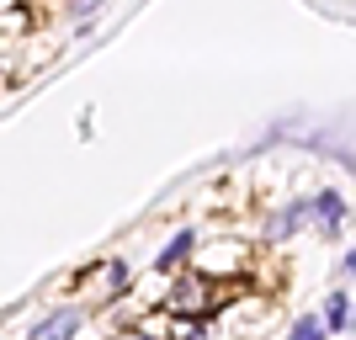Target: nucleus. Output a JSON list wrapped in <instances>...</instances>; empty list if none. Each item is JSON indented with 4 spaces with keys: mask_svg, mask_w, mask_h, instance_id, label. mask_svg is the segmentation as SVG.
<instances>
[{
    "mask_svg": "<svg viewBox=\"0 0 356 340\" xmlns=\"http://www.w3.org/2000/svg\"><path fill=\"white\" fill-rule=\"evenodd\" d=\"M74 330H80V309H59V314H48L43 325L32 330V340H70Z\"/></svg>",
    "mask_w": 356,
    "mask_h": 340,
    "instance_id": "f257e3e1",
    "label": "nucleus"
},
{
    "mask_svg": "<svg viewBox=\"0 0 356 340\" xmlns=\"http://www.w3.org/2000/svg\"><path fill=\"white\" fill-rule=\"evenodd\" d=\"M192 245H197V234H192V229H181V234H176V239H170V245H165V250H160V261H154V266H160V271L181 266V261L192 255Z\"/></svg>",
    "mask_w": 356,
    "mask_h": 340,
    "instance_id": "f03ea898",
    "label": "nucleus"
},
{
    "mask_svg": "<svg viewBox=\"0 0 356 340\" xmlns=\"http://www.w3.org/2000/svg\"><path fill=\"white\" fill-rule=\"evenodd\" d=\"M346 314H351V293H330V303H325V319H319V325L325 330H346Z\"/></svg>",
    "mask_w": 356,
    "mask_h": 340,
    "instance_id": "7ed1b4c3",
    "label": "nucleus"
},
{
    "mask_svg": "<svg viewBox=\"0 0 356 340\" xmlns=\"http://www.w3.org/2000/svg\"><path fill=\"white\" fill-rule=\"evenodd\" d=\"M314 213H319V223H325V229H341V223H346V202H341L335 192L319 197V202H314Z\"/></svg>",
    "mask_w": 356,
    "mask_h": 340,
    "instance_id": "20e7f679",
    "label": "nucleus"
},
{
    "mask_svg": "<svg viewBox=\"0 0 356 340\" xmlns=\"http://www.w3.org/2000/svg\"><path fill=\"white\" fill-rule=\"evenodd\" d=\"M303 213H309V207H303V202L282 207V218H271V229H266V234H271V239H287V234H293V229H298V223H303Z\"/></svg>",
    "mask_w": 356,
    "mask_h": 340,
    "instance_id": "39448f33",
    "label": "nucleus"
},
{
    "mask_svg": "<svg viewBox=\"0 0 356 340\" xmlns=\"http://www.w3.org/2000/svg\"><path fill=\"white\" fill-rule=\"evenodd\" d=\"M293 340H325V325H319V319H298V325H293Z\"/></svg>",
    "mask_w": 356,
    "mask_h": 340,
    "instance_id": "423d86ee",
    "label": "nucleus"
}]
</instances>
